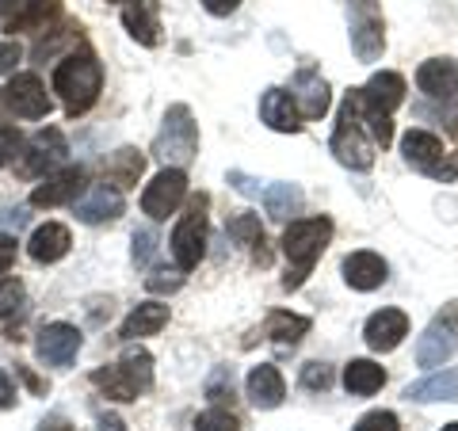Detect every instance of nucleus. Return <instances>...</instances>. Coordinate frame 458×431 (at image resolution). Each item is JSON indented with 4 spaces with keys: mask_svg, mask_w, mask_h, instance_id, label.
I'll return each mask as SVG.
<instances>
[{
    "mask_svg": "<svg viewBox=\"0 0 458 431\" xmlns=\"http://www.w3.org/2000/svg\"><path fill=\"white\" fill-rule=\"evenodd\" d=\"M16 375L27 382V390H31V393H47V382H38V378H35L27 367H16Z\"/></svg>",
    "mask_w": 458,
    "mask_h": 431,
    "instance_id": "49",
    "label": "nucleus"
},
{
    "mask_svg": "<svg viewBox=\"0 0 458 431\" xmlns=\"http://www.w3.org/2000/svg\"><path fill=\"white\" fill-rule=\"evenodd\" d=\"M119 214H123V191L107 188V183H96L77 203V222L84 225H104V222H114Z\"/></svg>",
    "mask_w": 458,
    "mask_h": 431,
    "instance_id": "21",
    "label": "nucleus"
},
{
    "mask_svg": "<svg viewBox=\"0 0 458 431\" xmlns=\"http://www.w3.org/2000/svg\"><path fill=\"white\" fill-rule=\"evenodd\" d=\"M38 431H73V424L62 420V416H47V420L38 424Z\"/></svg>",
    "mask_w": 458,
    "mask_h": 431,
    "instance_id": "50",
    "label": "nucleus"
},
{
    "mask_svg": "<svg viewBox=\"0 0 458 431\" xmlns=\"http://www.w3.org/2000/svg\"><path fill=\"white\" fill-rule=\"evenodd\" d=\"M328 241H333V218H325V214H318V218H294L283 229V256L291 264V271L283 275V291H298L310 279V271L325 256Z\"/></svg>",
    "mask_w": 458,
    "mask_h": 431,
    "instance_id": "1",
    "label": "nucleus"
},
{
    "mask_svg": "<svg viewBox=\"0 0 458 431\" xmlns=\"http://www.w3.org/2000/svg\"><path fill=\"white\" fill-rule=\"evenodd\" d=\"M16 405V385H12V378L0 370V409H12Z\"/></svg>",
    "mask_w": 458,
    "mask_h": 431,
    "instance_id": "47",
    "label": "nucleus"
},
{
    "mask_svg": "<svg viewBox=\"0 0 458 431\" xmlns=\"http://www.w3.org/2000/svg\"><path fill=\"white\" fill-rule=\"evenodd\" d=\"M69 244H73L69 229L62 222H47V225H38L31 233V241H27V252H31L35 264H57L62 256H69Z\"/></svg>",
    "mask_w": 458,
    "mask_h": 431,
    "instance_id": "23",
    "label": "nucleus"
},
{
    "mask_svg": "<svg viewBox=\"0 0 458 431\" xmlns=\"http://www.w3.org/2000/svg\"><path fill=\"white\" fill-rule=\"evenodd\" d=\"M409 401H458V367L432 370L428 378L412 382L405 390Z\"/></svg>",
    "mask_w": 458,
    "mask_h": 431,
    "instance_id": "26",
    "label": "nucleus"
},
{
    "mask_svg": "<svg viewBox=\"0 0 458 431\" xmlns=\"http://www.w3.org/2000/svg\"><path fill=\"white\" fill-rule=\"evenodd\" d=\"M409 336V317L401 309H378V313H370L367 325H363V340H367V348L370 351H394L401 340Z\"/></svg>",
    "mask_w": 458,
    "mask_h": 431,
    "instance_id": "14",
    "label": "nucleus"
},
{
    "mask_svg": "<svg viewBox=\"0 0 458 431\" xmlns=\"http://www.w3.org/2000/svg\"><path fill=\"white\" fill-rule=\"evenodd\" d=\"M207 207H210V199L199 191L188 199V210L180 214V222L176 229H172V256H176V267L180 271H191L199 267V260H203V252H207Z\"/></svg>",
    "mask_w": 458,
    "mask_h": 431,
    "instance_id": "5",
    "label": "nucleus"
},
{
    "mask_svg": "<svg viewBox=\"0 0 458 431\" xmlns=\"http://www.w3.org/2000/svg\"><path fill=\"white\" fill-rule=\"evenodd\" d=\"M348 16H352V50L360 62H378L386 50V20L378 0H348Z\"/></svg>",
    "mask_w": 458,
    "mask_h": 431,
    "instance_id": "7",
    "label": "nucleus"
},
{
    "mask_svg": "<svg viewBox=\"0 0 458 431\" xmlns=\"http://www.w3.org/2000/svg\"><path fill=\"white\" fill-rule=\"evenodd\" d=\"M454 351H458V298L447 301V306L428 321V328L417 340V363L428 367V370H436V367L447 363Z\"/></svg>",
    "mask_w": 458,
    "mask_h": 431,
    "instance_id": "6",
    "label": "nucleus"
},
{
    "mask_svg": "<svg viewBox=\"0 0 458 431\" xmlns=\"http://www.w3.org/2000/svg\"><path fill=\"white\" fill-rule=\"evenodd\" d=\"M99 89H104V69H99L96 54L81 50V54H65L62 62L54 69V92L62 96L65 111L73 114H84L96 99H99Z\"/></svg>",
    "mask_w": 458,
    "mask_h": 431,
    "instance_id": "3",
    "label": "nucleus"
},
{
    "mask_svg": "<svg viewBox=\"0 0 458 431\" xmlns=\"http://www.w3.org/2000/svg\"><path fill=\"white\" fill-rule=\"evenodd\" d=\"M12 264H16V237L0 233V271H8Z\"/></svg>",
    "mask_w": 458,
    "mask_h": 431,
    "instance_id": "45",
    "label": "nucleus"
},
{
    "mask_svg": "<svg viewBox=\"0 0 458 431\" xmlns=\"http://www.w3.org/2000/svg\"><path fill=\"white\" fill-rule=\"evenodd\" d=\"M77 38H81V27H73V23H69V27H57L50 38H38V42H35V62H47V57H54L57 50L69 46V42H77Z\"/></svg>",
    "mask_w": 458,
    "mask_h": 431,
    "instance_id": "34",
    "label": "nucleus"
},
{
    "mask_svg": "<svg viewBox=\"0 0 458 431\" xmlns=\"http://www.w3.org/2000/svg\"><path fill=\"white\" fill-rule=\"evenodd\" d=\"M153 252H157L153 229H138V233H134V264H138V267H146V264L153 260Z\"/></svg>",
    "mask_w": 458,
    "mask_h": 431,
    "instance_id": "43",
    "label": "nucleus"
},
{
    "mask_svg": "<svg viewBox=\"0 0 458 431\" xmlns=\"http://www.w3.org/2000/svg\"><path fill=\"white\" fill-rule=\"evenodd\" d=\"M0 104H4V114L8 119H47L54 111V99L47 92L35 73H20L12 77L8 89H0Z\"/></svg>",
    "mask_w": 458,
    "mask_h": 431,
    "instance_id": "8",
    "label": "nucleus"
},
{
    "mask_svg": "<svg viewBox=\"0 0 458 431\" xmlns=\"http://www.w3.org/2000/svg\"><path fill=\"white\" fill-rule=\"evenodd\" d=\"M417 89L428 99H458V57H428L417 69Z\"/></svg>",
    "mask_w": 458,
    "mask_h": 431,
    "instance_id": "13",
    "label": "nucleus"
},
{
    "mask_svg": "<svg viewBox=\"0 0 458 431\" xmlns=\"http://www.w3.org/2000/svg\"><path fill=\"white\" fill-rule=\"evenodd\" d=\"M233 367H214V375L207 378V397L214 401V405H222V401H233Z\"/></svg>",
    "mask_w": 458,
    "mask_h": 431,
    "instance_id": "35",
    "label": "nucleus"
},
{
    "mask_svg": "<svg viewBox=\"0 0 458 431\" xmlns=\"http://www.w3.org/2000/svg\"><path fill=\"white\" fill-rule=\"evenodd\" d=\"M69 156V146H65V134L47 126L38 131L31 141H27V156H23V176H47L54 172Z\"/></svg>",
    "mask_w": 458,
    "mask_h": 431,
    "instance_id": "12",
    "label": "nucleus"
},
{
    "mask_svg": "<svg viewBox=\"0 0 458 431\" xmlns=\"http://www.w3.org/2000/svg\"><path fill=\"white\" fill-rule=\"evenodd\" d=\"M165 325H168V306H161V301H146V306H138L131 317L123 321L119 336H123L126 343H134V340H141V336H157Z\"/></svg>",
    "mask_w": 458,
    "mask_h": 431,
    "instance_id": "27",
    "label": "nucleus"
},
{
    "mask_svg": "<svg viewBox=\"0 0 458 431\" xmlns=\"http://www.w3.org/2000/svg\"><path fill=\"white\" fill-rule=\"evenodd\" d=\"M432 180H439V183H451V180H458V149L443 156L439 168L432 172Z\"/></svg>",
    "mask_w": 458,
    "mask_h": 431,
    "instance_id": "44",
    "label": "nucleus"
},
{
    "mask_svg": "<svg viewBox=\"0 0 458 431\" xmlns=\"http://www.w3.org/2000/svg\"><path fill=\"white\" fill-rule=\"evenodd\" d=\"M92 385L96 390H104L111 401H138V393H141V385L126 375V370L114 363V367H99V370H92Z\"/></svg>",
    "mask_w": 458,
    "mask_h": 431,
    "instance_id": "32",
    "label": "nucleus"
},
{
    "mask_svg": "<svg viewBox=\"0 0 458 431\" xmlns=\"http://www.w3.org/2000/svg\"><path fill=\"white\" fill-rule=\"evenodd\" d=\"M183 199H188V172L183 168H161L149 188L141 191V214H149L153 222H165L168 214L180 210Z\"/></svg>",
    "mask_w": 458,
    "mask_h": 431,
    "instance_id": "9",
    "label": "nucleus"
},
{
    "mask_svg": "<svg viewBox=\"0 0 458 431\" xmlns=\"http://www.w3.org/2000/svg\"><path fill=\"white\" fill-rule=\"evenodd\" d=\"M245 393H249V401H252V409L271 412V409H279V405H283L286 382H283V375H279V370L271 367V363H260V367H252V370H249Z\"/></svg>",
    "mask_w": 458,
    "mask_h": 431,
    "instance_id": "17",
    "label": "nucleus"
},
{
    "mask_svg": "<svg viewBox=\"0 0 458 431\" xmlns=\"http://www.w3.org/2000/svg\"><path fill=\"white\" fill-rule=\"evenodd\" d=\"M291 92H294V104H298V111H302V119H310V123L321 119V114L328 111V104H333V92H328V84H325V77L318 73V69H298Z\"/></svg>",
    "mask_w": 458,
    "mask_h": 431,
    "instance_id": "15",
    "label": "nucleus"
},
{
    "mask_svg": "<svg viewBox=\"0 0 458 431\" xmlns=\"http://www.w3.org/2000/svg\"><path fill=\"white\" fill-rule=\"evenodd\" d=\"M99 431H126V424L119 416H104V420H99Z\"/></svg>",
    "mask_w": 458,
    "mask_h": 431,
    "instance_id": "51",
    "label": "nucleus"
},
{
    "mask_svg": "<svg viewBox=\"0 0 458 431\" xmlns=\"http://www.w3.org/2000/svg\"><path fill=\"white\" fill-rule=\"evenodd\" d=\"M363 104L370 107V111H382V114H390V111H397L401 104H405V77L401 73H394V69H382V73H375L367 84H363Z\"/></svg>",
    "mask_w": 458,
    "mask_h": 431,
    "instance_id": "18",
    "label": "nucleus"
},
{
    "mask_svg": "<svg viewBox=\"0 0 458 431\" xmlns=\"http://www.w3.org/2000/svg\"><path fill=\"white\" fill-rule=\"evenodd\" d=\"M302 385L313 393H325V390H333V367L328 363H306L302 367Z\"/></svg>",
    "mask_w": 458,
    "mask_h": 431,
    "instance_id": "37",
    "label": "nucleus"
},
{
    "mask_svg": "<svg viewBox=\"0 0 458 431\" xmlns=\"http://www.w3.org/2000/svg\"><path fill=\"white\" fill-rule=\"evenodd\" d=\"M23 153V134L16 126H0V168H8Z\"/></svg>",
    "mask_w": 458,
    "mask_h": 431,
    "instance_id": "38",
    "label": "nucleus"
},
{
    "mask_svg": "<svg viewBox=\"0 0 458 431\" xmlns=\"http://www.w3.org/2000/svg\"><path fill=\"white\" fill-rule=\"evenodd\" d=\"M382 385H386V370L375 359H352V363L344 367V390L352 397H370V393H378Z\"/></svg>",
    "mask_w": 458,
    "mask_h": 431,
    "instance_id": "28",
    "label": "nucleus"
},
{
    "mask_svg": "<svg viewBox=\"0 0 458 431\" xmlns=\"http://www.w3.org/2000/svg\"><path fill=\"white\" fill-rule=\"evenodd\" d=\"M62 0H16V12L8 16V31H47V23L57 20Z\"/></svg>",
    "mask_w": 458,
    "mask_h": 431,
    "instance_id": "24",
    "label": "nucleus"
},
{
    "mask_svg": "<svg viewBox=\"0 0 458 431\" xmlns=\"http://www.w3.org/2000/svg\"><path fill=\"white\" fill-rule=\"evenodd\" d=\"M195 431H241L237 416L225 412V409H207L195 416Z\"/></svg>",
    "mask_w": 458,
    "mask_h": 431,
    "instance_id": "36",
    "label": "nucleus"
},
{
    "mask_svg": "<svg viewBox=\"0 0 458 431\" xmlns=\"http://www.w3.org/2000/svg\"><path fill=\"white\" fill-rule=\"evenodd\" d=\"M16 12V0H0V20H8Z\"/></svg>",
    "mask_w": 458,
    "mask_h": 431,
    "instance_id": "52",
    "label": "nucleus"
},
{
    "mask_svg": "<svg viewBox=\"0 0 458 431\" xmlns=\"http://www.w3.org/2000/svg\"><path fill=\"white\" fill-rule=\"evenodd\" d=\"M141 172H146V153H138V149H119V153H111V161L104 165V176L107 183H114L119 191L126 188H138V180H141Z\"/></svg>",
    "mask_w": 458,
    "mask_h": 431,
    "instance_id": "30",
    "label": "nucleus"
},
{
    "mask_svg": "<svg viewBox=\"0 0 458 431\" xmlns=\"http://www.w3.org/2000/svg\"><path fill=\"white\" fill-rule=\"evenodd\" d=\"M119 367L141 385V393L153 385V355L146 348H138V343H126L123 355H119Z\"/></svg>",
    "mask_w": 458,
    "mask_h": 431,
    "instance_id": "33",
    "label": "nucleus"
},
{
    "mask_svg": "<svg viewBox=\"0 0 458 431\" xmlns=\"http://www.w3.org/2000/svg\"><path fill=\"white\" fill-rule=\"evenodd\" d=\"M241 0H203V8L210 12V16H229V12H237Z\"/></svg>",
    "mask_w": 458,
    "mask_h": 431,
    "instance_id": "48",
    "label": "nucleus"
},
{
    "mask_svg": "<svg viewBox=\"0 0 458 431\" xmlns=\"http://www.w3.org/2000/svg\"><path fill=\"white\" fill-rule=\"evenodd\" d=\"M84 183H89V172H84V168H62V172L47 176V183H38V188L31 191V207L54 210V207L77 203V195L84 191Z\"/></svg>",
    "mask_w": 458,
    "mask_h": 431,
    "instance_id": "10",
    "label": "nucleus"
},
{
    "mask_svg": "<svg viewBox=\"0 0 458 431\" xmlns=\"http://www.w3.org/2000/svg\"><path fill=\"white\" fill-rule=\"evenodd\" d=\"M386 279H390V267H386L378 252H352L348 260H344V283H348L352 291L370 294V291H378Z\"/></svg>",
    "mask_w": 458,
    "mask_h": 431,
    "instance_id": "16",
    "label": "nucleus"
},
{
    "mask_svg": "<svg viewBox=\"0 0 458 431\" xmlns=\"http://www.w3.org/2000/svg\"><path fill=\"white\" fill-rule=\"evenodd\" d=\"M260 119L279 134H298L302 131V111H298L294 96L283 89H267L260 96Z\"/></svg>",
    "mask_w": 458,
    "mask_h": 431,
    "instance_id": "19",
    "label": "nucleus"
},
{
    "mask_svg": "<svg viewBox=\"0 0 458 431\" xmlns=\"http://www.w3.org/2000/svg\"><path fill=\"white\" fill-rule=\"evenodd\" d=\"M375 149L378 141L367 131V114H363V92L352 89L340 99V114H336V131H333V153L344 168L352 172H367L375 165Z\"/></svg>",
    "mask_w": 458,
    "mask_h": 431,
    "instance_id": "2",
    "label": "nucleus"
},
{
    "mask_svg": "<svg viewBox=\"0 0 458 431\" xmlns=\"http://www.w3.org/2000/svg\"><path fill=\"white\" fill-rule=\"evenodd\" d=\"M225 233L233 237L241 249H252V256H256V264H260V267L271 264V252H267V241H264V225H260L256 214H237V218L225 225Z\"/></svg>",
    "mask_w": 458,
    "mask_h": 431,
    "instance_id": "29",
    "label": "nucleus"
},
{
    "mask_svg": "<svg viewBox=\"0 0 458 431\" xmlns=\"http://www.w3.org/2000/svg\"><path fill=\"white\" fill-rule=\"evenodd\" d=\"M23 62V46L16 38H4L0 42V77H8V73H16V65Z\"/></svg>",
    "mask_w": 458,
    "mask_h": 431,
    "instance_id": "42",
    "label": "nucleus"
},
{
    "mask_svg": "<svg viewBox=\"0 0 458 431\" xmlns=\"http://www.w3.org/2000/svg\"><path fill=\"white\" fill-rule=\"evenodd\" d=\"M23 306V283L20 279H0V317H12Z\"/></svg>",
    "mask_w": 458,
    "mask_h": 431,
    "instance_id": "40",
    "label": "nucleus"
},
{
    "mask_svg": "<svg viewBox=\"0 0 458 431\" xmlns=\"http://www.w3.org/2000/svg\"><path fill=\"white\" fill-rule=\"evenodd\" d=\"M81 343H84V336L77 333L73 325H65V321H54V325H47L38 333V343H35V351H38V359L47 367H69L77 359V351H81Z\"/></svg>",
    "mask_w": 458,
    "mask_h": 431,
    "instance_id": "11",
    "label": "nucleus"
},
{
    "mask_svg": "<svg viewBox=\"0 0 458 431\" xmlns=\"http://www.w3.org/2000/svg\"><path fill=\"white\" fill-rule=\"evenodd\" d=\"M310 317L302 313H291V309H271L267 321H264V336L271 343H279V348H294L302 336H310Z\"/></svg>",
    "mask_w": 458,
    "mask_h": 431,
    "instance_id": "25",
    "label": "nucleus"
},
{
    "mask_svg": "<svg viewBox=\"0 0 458 431\" xmlns=\"http://www.w3.org/2000/svg\"><path fill=\"white\" fill-rule=\"evenodd\" d=\"M401 156H405V161L417 168V172L432 176L447 153H443V141H439L436 134H428V131H409L405 138H401Z\"/></svg>",
    "mask_w": 458,
    "mask_h": 431,
    "instance_id": "22",
    "label": "nucleus"
},
{
    "mask_svg": "<svg viewBox=\"0 0 458 431\" xmlns=\"http://www.w3.org/2000/svg\"><path fill=\"white\" fill-rule=\"evenodd\" d=\"M439 431H458V420H454V424H447V427H439Z\"/></svg>",
    "mask_w": 458,
    "mask_h": 431,
    "instance_id": "53",
    "label": "nucleus"
},
{
    "mask_svg": "<svg viewBox=\"0 0 458 431\" xmlns=\"http://www.w3.org/2000/svg\"><path fill=\"white\" fill-rule=\"evenodd\" d=\"M229 183H233L241 195H260V183H256L252 176H245V172H229Z\"/></svg>",
    "mask_w": 458,
    "mask_h": 431,
    "instance_id": "46",
    "label": "nucleus"
},
{
    "mask_svg": "<svg viewBox=\"0 0 458 431\" xmlns=\"http://www.w3.org/2000/svg\"><path fill=\"white\" fill-rule=\"evenodd\" d=\"M355 431H401V420L390 412V409H375L360 416V424H355Z\"/></svg>",
    "mask_w": 458,
    "mask_h": 431,
    "instance_id": "39",
    "label": "nucleus"
},
{
    "mask_svg": "<svg viewBox=\"0 0 458 431\" xmlns=\"http://www.w3.org/2000/svg\"><path fill=\"white\" fill-rule=\"evenodd\" d=\"M153 156L165 161V168H188L199 156V126L188 104H172L165 111V123L153 138Z\"/></svg>",
    "mask_w": 458,
    "mask_h": 431,
    "instance_id": "4",
    "label": "nucleus"
},
{
    "mask_svg": "<svg viewBox=\"0 0 458 431\" xmlns=\"http://www.w3.org/2000/svg\"><path fill=\"white\" fill-rule=\"evenodd\" d=\"M123 27L131 31L138 46H157L161 42V16H157V0H126Z\"/></svg>",
    "mask_w": 458,
    "mask_h": 431,
    "instance_id": "20",
    "label": "nucleus"
},
{
    "mask_svg": "<svg viewBox=\"0 0 458 431\" xmlns=\"http://www.w3.org/2000/svg\"><path fill=\"white\" fill-rule=\"evenodd\" d=\"M302 203H306V195L298 183H271L264 191V210L276 222H294V214H302Z\"/></svg>",
    "mask_w": 458,
    "mask_h": 431,
    "instance_id": "31",
    "label": "nucleus"
},
{
    "mask_svg": "<svg viewBox=\"0 0 458 431\" xmlns=\"http://www.w3.org/2000/svg\"><path fill=\"white\" fill-rule=\"evenodd\" d=\"M146 286L153 294H176L180 286H183V271L176 267V271H153V275L146 279Z\"/></svg>",
    "mask_w": 458,
    "mask_h": 431,
    "instance_id": "41",
    "label": "nucleus"
}]
</instances>
